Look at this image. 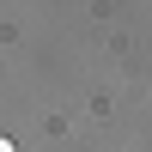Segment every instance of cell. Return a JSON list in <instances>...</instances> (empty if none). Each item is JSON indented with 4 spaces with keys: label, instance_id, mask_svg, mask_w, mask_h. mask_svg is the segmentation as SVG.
I'll use <instances>...</instances> for the list:
<instances>
[{
    "label": "cell",
    "instance_id": "1",
    "mask_svg": "<svg viewBox=\"0 0 152 152\" xmlns=\"http://www.w3.org/2000/svg\"><path fill=\"white\" fill-rule=\"evenodd\" d=\"M0 152H12V140H6V134H0Z\"/></svg>",
    "mask_w": 152,
    "mask_h": 152
}]
</instances>
